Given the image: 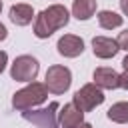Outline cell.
Instances as JSON below:
<instances>
[{"label": "cell", "mask_w": 128, "mask_h": 128, "mask_svg": "<svg viewBox=\"0 0 128 128\" xmlns=\"http://www.w3.org/2000/svg\"><path fill=\"white\" fill-rule=\"evenodd\" d=\"M68 10L62 6V4H54V6H48L46 10H42L34 22V34L38 38H48L54 30L58 28H64L68 24Z\"/></svg>", "instance_id": "1"}, {"label": "cell", "mask_w": 128, "mask_h": 128, "mask_svg": "<svg viewBox=\"0 0 128 128\" xmlns=\"http://www.w3.org/2000/svg\"><path fill=\"white\" fill-rule=\"evenodd\" d=\"M48 98V88L46 84H40V82H30L26 88L18 90L14 96H12V106L16 110H30L42 102H46Z\"/></svg>", "instance_id": "2"}, {"label": "cell", "mask_w": 128, "mask_h": 128, "mask_svg": "<svg viewBox=\"0 0 128 128\" xmlns=\"http://www.w3.org/2000/svg\"><path fill=\"white\" fill-rule=\"evenodd\" d=\"M102 102H104V94H102V88H98L96 84H84L74 94V100H72V104L80 112H84V114L90 112V110H94Z\"/></svg>", "instance_id": "3"}, {"label": "cell", "mask_w": 128, "mask_h": 128, "mask_svg": "<svg viewBox=\"0 0 128 128\" xmlns=\"http://www.w3.org/2000/svg\"><path fill=\"white\" fill-rule=\"evenodd\" d=\"M70 82H72V74L66 66H50L46 70V88L54 94H62L70 88Z\"/></svg>", "instance_id": "4"}, {"label": "cell", "mask_w": 128, "mask_h": 128, "mask_svg": "<svg viewBox=\"0 0 128 128\" xmlns=\"http://www.w3.org/2000/svg\"><path fill=\"white\" fill-rule=\"evenodd\" d=\"M10 74L18 82H32L38 76V60L28 56V54L18 56L12 64V68H10Z\"/></svg>", "instance_id": "5"}, {"label": "cell", "mask_w": 128, "mask_h": 128, "mask_svg": "<svg viewBox=\"0 0 128 128\" xmlns=\"http://www.w3.org/2000/svg\"><path fill=\"white\" fill-rule=\"evenodd\" d=\"M56 110H58V104L52 102L48 108H42V110H34V112L24 110L22 116H24V120L32 122V124L38 126V128H58V122H56Z\"/></svg>", "instance_id": "6"}, {"label": "cell", "mask_w": 128, "mask_h": 128, "mask_svg": "<svg viewBox=\"0 0 128 128\" xmlns=\"http://www.w3.org/2000/svg\"><path fill=\"white\" fill-rule=\"evenodd\" d=\"M58 52L66 58H76L84 52V42H82V38H78L74 34H64L58 40Z\"/></svg>", "instance_id": "7"}, {"label": "cell", "mask_w": 128, "mask_h": 128, "mask_svg": "<svg viewBox=\"0 0 128 128\" xmlns=\"http://www.w3.org/2000/svg\"><path fill=\"white\" fill-rule=\"evenodd\" d=\"M82 118H84V112H80L74 104H64L62 110L58 112L60 128H78L82 124Z\"/></svg>", "instance_id": "8"}, {"label": "cell", "mask_w": 128, "mask_h": 128, "mask_svg": "<svg viewBox=\"0 0 128 128\" xmlns=\"http://www.w3.org/2000/svg\"><path fill=\"white\" fill-rule=\"evenodd\" d=\"M92 50H94V56H98V58H112V56H116V52L120 50V46L112 38L96 36L92 40Z\"/></svg>", "instance_id": "9"}, {"label": "cell", "mask_w": 128, "mask_h": 128, "mask_svg": "<svg viewBox=\"0 0 128 128\" xmlns=\"http://www.w3.org/2000/svg\"><path fill=\"white\" fill-rule=\"evenodd\" d=\"M118 78L120 74H116L112 68H96L94 70V84L98 88H106V90H114L118 88Z\"/></svg>", "instance_id": "10"}, {"label": "cell", "mask_w": 128, "mask_h": 128, "mask_svg": "<svg viewBox=\"0 0 128 128\" xmlns=\"http://www.w3.org/2000/svg\"><path fill=\"white\" fill-rule=\"evenodd\" d=\"M32 16H34V12H32V6H28V4H14L10 8V20L16 26L30 24L32 22Z\"/></svg>", "instance_id": "11"}, {"label": "cell", "mask_w": 128, "mask_h": 128, "mask_svg": "<svg viewBox=\"0 0 128 128\" xmlns=\"http://www.w3.org/2000/svg\"><path fill=\"white\" fill-rule=\"evenodd\" d=\"M96 12V0H74L72 2V14L78 20H88Z\"/></svg>", "instance_id": "12"}, {"label": "cell", "mask_w": 128, "mask_h": 128, "mask_svg": "<svg viewBox=\"0 0 128 128\" xmlns=\"http://www.w3.org/2000/svg\"><path fill=\"white\" fill-rule=\"evenodd\" d=\"M108 118L112 122L126 124L128 122V102H116V104H112L110 110H108Z\"/></svg>", "instance_id": "13"}, {"label": "cell", "mask_w": 128, "mask_h": 128, "mask_svg": "<svg viewBox=\"0 0 128 128\" xmlns=\"http://www.w3.org/2000/svg\"><path fill=\"white\" fill-rule=\"evenodd\" d=\"M98 24L102 28H106V30H112V28H118L122 24V16H118L112 10H102L98 14Z\"/></svg>", "instance_id": "14"}, {"label": "cell", "mask_w": 128, "mask_h": 128, "mask_svg": "<svg viewBox=\"0 0 128 128\" xmlns=\"http://www.w3.org/2000/svg\"><path fill=\"white\" fill-rule=\"evenodd\" d=\"M116 42H118V46H120L122 50H128V30L120 32V34H118V38H116Z\"/></svg>", "instance_id": "15"}, {"label": "cell", "mask_w": 128, "mask_h": 128, "mask_svg": "<svg viewBox=\"0 0 128 128\" xmlns=\"http://www.w3.org/2000/svg\"><path fill=\"white\" fill-rule=\"evenodd\" d=\"M118 84H120V88H126V90H128V70H124V72L120 74Z\"/></svg>", "instance_id": "16"}, {"label": "cell", "mask_w": 128, "mask_h": 128, "mask_svg": "<svg viewBox=\"0 0 128 128\" xmlns=\"http://www.w3.org/2000/svg\"><path fill=\"white\" fill-rule=\"evenodd\" d=\"M6 62H8V56H6V52H0V74L4 72V68H6Z\"/></svg>", "instance_id": "17"}, {"label": "cell", "mask_w": 128, "mask_h": 128, "mask_svg": "<svg viewBox=\"0 0 128 128\" xmlns=\"http://www.w3.org/2000/svg\"><path fill=\"white\" fill-rule=\"evenodd\" d=\"M120 8H122V12L128 16V0H120Z\"/></svg>", "instance_id": "18"}, {"label": "cell", "mask_w": 128, "mask_h": 128, "mask_svg": "<svg viewBox=\"0 0 128 128\" xmlns=\"http://www.w3.org/2000/svg\"><path fill=\"white\" fill-rule=\"evenodd\" d=\"M6 36H8V32H6V26H4V24H0V40H4Z\"/></svg>", "instance_id": "19"}, {"label": "cell", "mask_w": 128, "mask_h": 128, "mask_svg": "<svg viewBox=\"0 0 128 128\" xmlns=\"http://www.w3.org/2000/svg\"><path fill=\"white\" fill-rule=\"evenodd\" d=\"M122 66H124V70H128V56L122 60Z\"/></svg>", "instance_id": "20"}, {"label": "cell", "mask_w": 128, "mask_h": 128, "mask_svg": "<svg viewBox=\"0 0 128 128\" xmlns=\"http://www.w3.org/2000/svg\"><path fill=\"white\" fill-rule=\"evenodd\" d=\"M78 128H92V126H90V124H88V122H82V124H80V126H78Z\"/></svg>", "instance_id": "21"}, {"label": "cell", "mask_w": 128, "mask_h": 128, "mask_svg": "<svg viewBox=\"0 0 128 128\" xmlns=\"http://www.w3.org/2000/svg\"><path fill=\"white\" fill-rule=\"evenodd\" d=\"M0 10H2V2H0Z\"/></svg>", "instance_id": "22"}]
</instances>
